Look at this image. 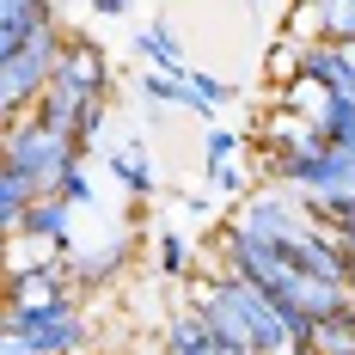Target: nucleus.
Masks as SVG:
<instances>
[{
	"label": "nucleus",
	"mask_w": 355,
	"mask_h": 355,
	"mask_svg": "<svg viewBox=\"0 0 355 355\" xmlns=\"http://www.w3.org/2000/svg\"><path fill=\"white\" fill-rule=\"evenodd\" d=\"M86 337H92V324L73 294L37 300V306L6 300V313H0V355H80Z\"/></svg>",
	"instance_id": "f257e3e1"
},
{
	"label": "nucleus",
	"mask_w": 355,
	"mask_h": 355,
	"mask_svg": "<svg viewBox=\"0 0 355 355\" xmlns=\"http://www.w3.org/2000/svg\"><path fill=\"white\" fill-rule=\"evenodd\" d=\"M86 153L73 141L68 129H49V123H37V116H19L12 129H6V166H19V172L37 184V196H55L62 190V178L80 166Z\"/></svg>",
	"instance_id": "f03ea898"
},
{
	"label": "nucleus",
	"mask_w": 355,
	"mask_h": 355,
	"mask_svg": "<svg viewBox=\"0 0 355 355\" xmlns=\"http://www.w3.org/2000/svg\"><path fill=\"white\" fill-rule=\"evenodd\" d=\"M62 49H68V37L55 31V25H43L25 49L0 55V105H6V123L31 116V105L49 92V80L62 68Z\"/></svg>",
	"instance_id": "7ed1b4c3"
},
{
	"label": "nucleus",
	"mask_w": 355,
	"mask_h": 355,
	"mask_svg": "<svg viewBox=\"0 0 355 355\" xmlns=\"http://www.w3.org/2000/svg\"><path fill=\"white\" fill-rule=\"evenodd\" d=\"M233 227H245V233H257V239H270V245L288 257V251L300 245V233L313 227V214H306V202H300V190L288 196V184H282V190H257V196H245V209H239Z\"/></svg>",
	"instance_id": "20e7f679"
},
{
	"label": "nucleus",
	"mask_w": 355,
	"mask_h": 355,
	"mask_svg": "<svg viewBox=\"0 0 355 355\" xmlns=\"http://www.w3.org/2000/svg\"><path fill=\"white\" fill-rule=\"evenodd\" d=\"M288 263L282 251L270 245V239H257L245 227H227V239H220V276H239V282H257L263 294H276L288 282Z\"/></svg>",
	"instance_id": "39448f33"
},
{
	"label": "nucleus",
	"mask_w": 355,
	"mask_h": 355,
	"mask_svg": "<svg viewBox=\"0 0 355 355\" xmlns=\"http://www.w3.org/2000/svg\"><path fill=\"white\" fill-rule=\"evenodd\" d=\"M294 73H300V80H313V86H324V92L355 98V49H349V43H331V37H300Z\"/></svg>",
	"instance_id": "423d86ee"
},
{
	"label": "nucleus",
	"mask_w": 355,
	"mask_h": 355,
	"mask_svg": "<svg viewBox=\"0 0 355 355\" xmlns=\"http://www.w3.org/2000/svg\"><path fill=\"white\" fill-rule=\"evenodd\" d=\"M288 263H294V270H306V276H324V282H349V270H355L349 245H343L331 227H306V233H300V245L288 251Z\"/></svg>",
	"instance_id": "0eeeda50"
},
{
	"label": "nucleus",
	"mask_w": 355,
	"mask_h": 355,
	"mask_svg": "<svg viewBox=\"0 0 355 355\" xmlns=\"http://www.w3.org/2000/svg\"><path fill=\"white\" fill-rule=\"evenodd\" d=\"M55 294H73V276H68V257H62V251L37 257L31 270H12V282H6V300H19V306L55 300Z\"/></svg>",
	"instance_id": "6e6552de"
},
{
	"label": "nucleus",
	"mask_w": 355,
	"mask_h": 355,
	"mask_svg": "<svg viewBox=\"0 0 355 355\" xmlns=\"http://www.w3.org/2000/svg\"><path fill=\"white\" fill-rule=\"evenodd\" d=\"M19 239L49 245V251L68 257V251H73V202H62V196H37L31 214H25V227H19Z\"/></svg>",
	"instance_id": "1a4fd4ad"
},
{
	"label": "nucleus",
	"mask_w": 355,
	"mask_h": 355,
	"mask_svg": "<svg viewBox=\"0 0 355 355\" xmlns=\"http://www.w3.org/2000/svg\"><path fill=\"white\" fill-rule=\"evenodd\" d=\"M55 80H62V86H73L80 98H105V80H110L105 49H98V43H80V37H73L68 49H62V68H55Z\"/></svg>",
	"instance_id": "9d476101"
},
{
	"label": "nucleus",
	"mask_w": 355,
	"mask_h": 355,
	"mask_svg": "<svg viewBox=\"0 0 355 355\" xmlns=\"http://www.w3.org/2000/svg\"><path fill=\"white\" fill-rule=\"evenodd\" d=\"M43 25H55V12H49V0H0V55H12V49H25Z\"/></svg>",
	"instance_id": "9b49d317"
},
{
	"label": "nucleus",
	"mask_w": 355,
	"mask_h": 355,
	"mask_svg": "<svg viewBox=\"0 0 355 355\" xmlns=\"http://www.w3.org/2000/svg\"><path fill=\"white\" fill-rule=\"evenodd\" d=\"M123 257H129V239H110V245H98V251H68V276H73V288H98V282H110V276L123 270Z\"/></svg>",
	"instance_id": "f8f14e48"
},
{
	"label": "nucleus",
	"mask_w": 355,
	"mask_h": 355,
	"mask_svg": "<svg viewBox=\"0 0 355 355\" xmlns=\"http://www.w3.org/2000/svg\"><path fill=\"white\" fill-rule=\"evenodd\" d=\"M166 355H227V343L209 331V319L190 306V313H178L172 331H166Z\"/></svg>",
	"instance_id": "ddd939ff"
},
{
	"label": "nucleus",
	"mask_w": 355,
	"mask_h": 355,
	"mask_svg": "<svg viewBox=\"0 0 355 355\" xmlns=\"http://www.w3.org/2000/svg\"><path fill=\"white\" fill-rule=\"evenodd\" d=\"M31 202H37V184L19 172V166H6V172H0V233H6V239H19Z\"/></svg>",
	"instance_id": "4468645a"
},
{
	"label": "nucleus",
	"mask_w": 355,
	"mask_h": 355,
	"mask_svg": "<svg viewBox=\"0 0 355 355\" xmlns=\"http://www.w3.org/2000/svg\"><path fill=\"white\" fill-rule=\"evenodd\" d=\"M135 55H141L147 68H159V73H190L172 25H147V31H135Z\"/></svg>",
	"instance_id": "2eb2a0df"
},
{
	"label": "nucleus",
	"mask_w": 355,
	"mask_h": 355,
	"mask_svg": "<svg viewBox=\"0 0 355 355\" xmlns=\"http://www.w3.org/2000/svg\"><path fill=\"white\" fill-rule=\"evenodd\" d=\"M300 349H319V355H355V306L331 313V319H313L306 343Z\"/></svg>",
	"instance_id": "dca6fc26"
},
{
	"label": "nucleus",
	"mask_w": 355,
	"mask_h": 355,
	"mask_svg": "<svg viewBox=\"0 0 355 355\" xmlns=\"http://www.w3.org/2000/svg\"><path fill=\"white\" fill-rule=\"evenodd\" d=\"M233 98V86L227 80H214V73H178V105H190V110H202V116H214V110Z\"/></svg>",
	"instance_id": "f3484780"
},
{
	"label": "nucleus",
	"mask_w": 355,
	"mask_h": 355,
	"mask_svg": "<svg viewBox=\"0 0 355 355\" xmlns=\"http://www.w3.org/2000/svg\"><path fill=\"white\" fill-rule=\"evenodd\" d=\"M110 172H116V184H123L129 196H153V166H147V153H141V135L110 153Z\"/></svg>",
	"instance_id": "a211bd4d"
},
{
	"label": "nucleus",
	"mask_w": 355,
	"mask_h": 355,
	"mask_svg": "<svg viewBox=\"0 0 355 355\" xmlns=\"http://www.w3.org/2000/svg\"><path fill=\"white\" fill-rule=\"evenodd\" d=\"M80 110H86V98H80L73 86H62V80H49V92L31 105V116H37V123H49V129H68V135H73V116H80Z\"/></svg>",
	"instance_id": "6ab92c4d"
},
{
	"label": "nucleus",
	"mask_w": 355,
	"mask_h": 355,
	"mask_svg": "<svg viewBox=\"0 0 355 355\" xmlns=\"http://www.w3.org/2000/svg\"><path fill=\"white\" fill-rule=\"evenodd\" d=\"M306 12H313L319 37H331V43H355V0H306Z\"/></svg>",
	"instance_id": "aec40b11"
},
{
	"label": "nucleus",
	"mask_w": 355,
	"mask_h": 355,
	"mask_svg": "<svg viewBox=\"0 0 355 355\" xmlns=\"http://www.w3.org/2000/svg\"><path fill=\"white\" fill-rule=\"evenodd\" d=\"M105 116H110V105H105V98H86V110L73 116V141H80V153H86V147L98 141V129H105Z\"/></svg>",
	"instance_id": "412c9836"
},
{
	"label": "nucleus",
	"mask_w": 355,
	"mask_h": 355,
	"mask_svg": "<svg viewBox=\"0 0 355 355\" xmlns=\"http://www.w3.org/2000/svg\"><path fill=\"white\" fill-rule=\"evenodd\" d=\"M153 245H159V270H166V276H184V270H190V245H184V233H159Z\"/></svg>",
	"instance_id": "4be33fe9"
},
{
	"label": "nucleus",
	"mask_w": 355,
	"mask_h": 355,
	"mask_svg": "<svg viewBox=\"0 0 355 355\" xmlns=\"http://www.w3.org/2000/svg\"><path fill=\"white\" fill-rule=\"evenodd\" d=\"M209 178H214V190H220V196H251V172L239 166V159H227V166H209Z\"/></svg>",
	"instance_id": "5701e85b"
},
{
	"label": "nucleus",
	"mask_w": 355,
	"mask_h": 355,
	"mask_svg": "<svg viewBox=\"0 0 355 355\" xmlns=\"http://www.w3.org/2000/svg\"><path fill=\"white\" fill-rule=\"evenodd\" d=\"M141 98H147V105H178V73L147 68V73H141Z\"/></svg>",
	"instance_id": "b1692460"
},
{
	"label": "nucleus",
	"mask_w": 355,
	"mask_h": 355,
	"mask_svg": "<svg viewBox=\"0 0 355 355\" xmlns=\"http://www.w3.org/2000/svg\"><path fill=\"white\" fill-rule=\"evenodd\" d=\"M62 202H73V209H86L92 202V178H86V166H73L68 178H62V190H55Z\"/></svg>",
	"instance_id": "393cba45"
},
{
	"label": "nucleus",
	"mask_w": 355,
	"mask_h": 355,
	"mask_svg": "<svg viewBox=\"0 0 355 355\" xmlns=\"http://www.w3.org/2000/svg\"><path fill=\"white\" fill-rule=\"evenodd\" d=\"M227 159H239V135L233 129H214L209 135V166H227Z\"/></svg>",
	"instance_id": "a878e982"
},
{
	"label": "nucleus",
	"mask_w": 355,
	"mask_h": 355,
	"mask_svg": "<svg viewBox=\"0 0 355 355\" xmlns=\"http://www.w3.org/2000/svg\"><path fill=\"white\" fill-rule=\"evenodd\" d=\"M92 12H98V19H123V12H129V0H92Z\"/></svg>",
	"instance_id": "bb28decb"
},
{
	"label": "nucleus",
	"mask_w": 355,
	"mask_h": 355,
	"mask_svg": "<svg viewBox=\"0 0 355 355\" xmlns=\"http://www.w3.org/2000/svg\"><path fill=\"white\" fill-rule=\"evenodd\" d=\"M343 245H349V257H355V227H349V233H343Z\"/></svg>",
	"instance_id": "cd10ccee"
},
{
	"label": "nucleus",
	"mask_w": 355,
	"mask_h": 355,
	"mask_svg": "<svg viewBox=\"0 0 355 355\" xmlns=\"http://www.w3.org/2000/svg\"><path fill=\"white\" fill-rule=\"evenodd\" d=\"M288 355H319V349H288Z\"/></svg>",
	"instance_id": "c85d7f7f"
},
{
	"label": "nucleus",
	"mask_w": 355,
	"mask_h": 355,
	"mask_svg": "<svg viewBox=\"0 0 355 355\" xmlns=\"http://www.w3.org/2000/svg\"><path fill=\"white\" fill-rule=\"evenodd\" d=\"M227 355H257V349H227Z\"/></svg>",
	"instance_id": "c756f323"
},
{
	"label": "nucleus",
	"mask_w": 355,
	"mask_h": 355,
	"mask_svg": "<svg viewBox=\"0 0 355 355\" xmlns=\"http://www.w3.org/2000/svg\"><path fill=\"white\" fill-rule=\"evenodd\" d=\"M349 294H355V270H349Z\"/></svg>",
	"instance_id": "7c9ffc66"
}]
</instances>
